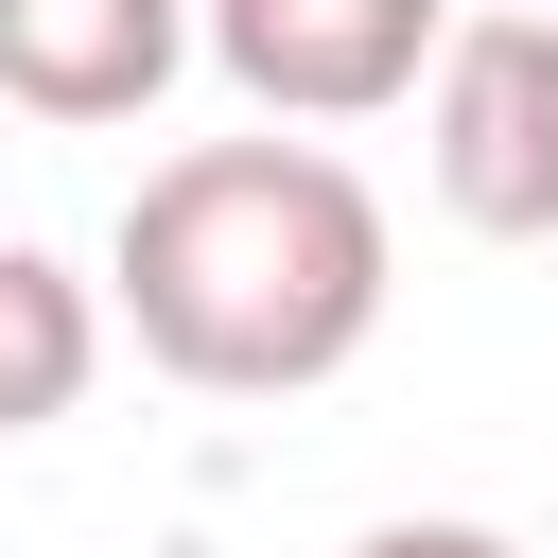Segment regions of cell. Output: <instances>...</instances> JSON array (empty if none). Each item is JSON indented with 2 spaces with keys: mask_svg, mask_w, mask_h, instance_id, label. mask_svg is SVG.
I'll return each mask as SVG.
<instances>
[{
  "mask_svg": "<svg viewBox=\"0 0 558 558\" xmlns=\"http://www.w3.org/2000/svg\"><path fill=\"white\" fill-rule=\"evenodd\" d=\"M209 52V0H0V105L17 122H140Z\"/></svg>",
  "mask_w": 558,
  "mask_h": 558,
  "instance_id": "cell-4",
  "label": "cell"
},
{
  "mask_svg": "<svg viewBox=\"0 0 558 558\" xmlns=\"http://www.w3.org/2000/svg\"><path fill=\"white\" fill-rule=\"evenodd\" d=\"M418 157L471 244H558V17L541 0L453 17L436 87H418Z\"/></svg>",
  "mask_w": 558,
  "mask_h": 558,
  "instance_id": "cell-2",
  "label": "cell"
},
{
  "mask_svg": "<svg viewBox=\"0 0 558 558\" xmlns=\"http://www.w3.org/2000/svg\"><path fill=\"white\" fill-rule=\"evenodd\" d=\"M349 558H523V541H506V523H366Z\"/></svg>",
  "mask_w": 558,
  "mask_h": 558,
  "instance_id": "cell-6",
  "label": "cell"
},
{
  "mask_svg": "<svg viewBox=\"0 0 558 558\" xmlns=\"http://www.w3.org/2000/svg\"><path fill=\"white\" fill-rule=\"evenodd\" d=\"M105 366V296L52 262V244H0V436H52Z\"/></svg>",
  "mask_w": 558,
  "mask_h": 558,
  "instance_id": "cell-5",
  "label": "cell"
},
{
  "mask_svg": "<svg viewBox=\"0 0 558 558\" xmlns=\"http://www.w3.org/2000/svg\"><path fill=\"white\" fill-rule=\"evenodd\" d=\"M453 52V0H209V70L262 122H384Z\"/></svg>",
  "mask_w": 558,
  "mask_h": 558,
  "instance_id": "cell-3",
  "label": "cell"
},
{
  "mask_svg": "<svg viewBox=\"0 0 558 558\" xmlns=\"http://www.w3.org/2000/svg\"><path fill=\"white\" fill-rule=\"evenodd\" d=\"M384 192L331 140H192L122 192L105 296L209 401H296L384 331Z\"/></svg>",
  "mask_w": 558,
  "mask_h": 558,
  "instance_id": "cell-1",
  "label": "cell"
}]
</instances>
